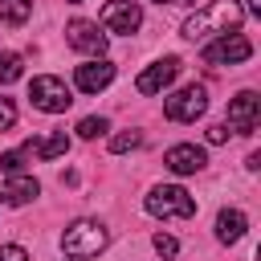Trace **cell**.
<instances>
[{
    "mask_svg": "<svg viewBox=\"0 0 261 261\" xmlns=\"http://www.w3.org/2000/svg\"><path fill=\"white\" fill-rule=\"evenodd\" d=\"M245 20V8L237 0H212L204 8H196L188 20H184V37L188 41H208V37H224V33H237Z\"/></svg>",
    "mask_w": 261,
    "mask_h": 261,
    "instance_id": "1",
    "label": "cell"
},
{
    "mask_svg": "<svg viewBox=\"0 0 261 261\" xmlns=\"http://www.w3.org/2000/svg\"><path fill=\"white\" fill-rule=\"evenodd\" d=\"M106 241H110L106 224H102V220H90V216L73 220V224L61 232V249H65V257H98V253L106 249Z\"/></svg>",
    "mask_w": 261,
    "mask_h": 261,
    "instance_id": "2",
    "label": "cell"
},
{
    "mask_svg": "<svg viewBox=\"0 0 261 261\" xmlns=\"http://www.w3.org/2000/svg\"><path fill=\"white\" fill-rule=\"evenodd\" d=\"M143 204H147V212L159 216V220H188V216H196V200H192L179 184H159V188H151Z\"/></svg>",
    "mask_w": 261,
    "mask_h": 261,
    "instance_id": "3",
    "label": "cell"
},
{
    "mask_svg": "<svg viewBox=\"0 0 261 261\" xmlns=\"http://www.w3.org/2000/svg\"><path fill=\"white\" fill-rule=\"evenodd\" d=\"M29 98H33V106H37V110H45V114H65V110L73 106V94H69V86H65L61 77H53V73H41V77H33V86H29Z\"/></svg>",
    "mask_w": 261,
    "mask_h": 261,
    "instance_id": "4",
    "label": "cell"
},
{
    "mask_svg": "<svg viewBox=\"0 0 261 261\" xmlns=\"http://www.w3.org/2000/svg\"><path fill=\"white\" fill-rule=\"evenodd\" d=\"M208 110V90L204 86H184V90H175L167 102H163V114L171 118V122H196L200 114Z\"/></svg>",
    "mask_w": 261,
    "mask_h": 261,
    "instance_id": "5",
    "label": "cell"
},
{
    "mask_svg": "<svg viewBox=\"0 0 261 261\" xmlns=\"http://www.w3.org/2000/svg\"><path fill=\"white\" fill-rule=\"evenodd\" d=\"M249 57H253V45L241 33H224V37H216V41L204 45V61L208 65H241Z\"/></svg>",
    "mask_w": 261,
    "mask_h": 261,
    "instance_id": "6",
    "label": "cell"
},
{
    "mask_svg": "<svg viewBox=\"0 0 261 261\" xmlns=\"http://www.w3.org/2000/svg\"><path fill=\"white\" fill-rule=\"evenodd\" d=\"M139 24H143V8H139L135 0H106V4H102V29H106V33L130 37Z\"/></svg>",
    "mask_w": 261,
    "mask_h": 261,
    "instance_id": "7",
    "label": "cell"
},
{
    "mask_svg": "<svg viewBox=\"0 0 261 261\" xmlns=\"http://www.w3.org/2000/svg\"><path fill=\"white\" fill-rule=\"evenodd\" d=\"M257 122H261V98L253 94V90H241L232 102H228V130H237V135H253L257 130Z\"/></svg>",
    "mask_w": 261,
    "mask_h": 261,
    "instance_id": "8",
    "label": "cell"
},
{
    "mask_svg": "<svg viewBox=\"0 0 261 261\" xmlns=\"http://www.w3.org/2000/svg\"><path fill=\"white\" fill-rule=\"evenodd\" d=\"M65 41L77 49V53H90V57H102L106 53V33L94 24V20H69L65 24Z\"/></svg>",
    "mask_w": 261,
    "mask_h": 261,
    "instance_id": "9",
    "label": "cell"
},
{
    "mask_svg": "<svg viewBox=\"0 0 261 261\" xmlns=\"http://www.w3.org/2000/svg\"><path fill=\"white\" fill-rule=\"evenodd\" d=\"M175 73H179V57H163V61H155V65H147V69L139 73L135 90H139V94H163V90L175 82Z\"/></svg>",
    "mask_w": 261,
    "mask_h": 261,
    "instance_id": "10",
    "label": "cell"
},
{
    "mask_svg": "<svg viewBox=\"0 0 261 261\" xmlns=\"http://www.w3.org/2000/svg\"><path fill=\"white\" fill-rule=\"evenodd\" d=\"M163 163H167L175 175H196V171H204L208 155H204V147H196V143H175V147L163 155Z\"/></svg>",
    "mask_w": 261,
    "mask_h": 261,
    "instance_id": "11",
    "label": "cell"
},
{
    "mask_svg": "<svg viewBox=\"0 0 261 261\" xmlns=\"http://www.w3.org/2000/svg\"><path fill=\"white\" fill-rule=\"evenodd\" d=\"M73 82H77V90H82V94H98V90H106V86L114 82V65H110V61H102V57H94V61L77 65Z\"/></svg>",
    "mask_w": 261,
    "mask_h": 261,
    "instance_id": "12",
    "label": "cell"
},
{
    "mask_svg": "<svg viewBox=\"0 0 261 261\" xmlns=\"http://www.w3.org/2000/svg\"><path fill=\"white\" fill-rule=\"evenodd\" d=\"M41 196V184L33 179V175H8L4 179V188H0V200L8 204V208H20V204H29V200H37Z\"/></svg>",
    "mask_w": 261,
    "mask_h": 261,
    "instance_id": "13",
    "label": "cell"
},
{
    "mask_svg": "<svg viewBox=\"0 0 261 261\" xmlns=\"http://www.w3.org/2000/svg\"><path fill=\"white\" fill-rule=\"evenodd\" d=\"M245 228H249V216L241 208H220L216 212V241L220 245H237L245 237Z\"/></svg>",
    "mask_w": 261,
    "mask_h": 261,
    "instance_id": "14",
    "label": "cell"
},
{
    "mask_svg": "<svg viewBox=\"0 0 261 261\" xmlns=\"http://www.w3.org/2000/svg\"><path fill=\"white\" fill-rule=\"evenodd\" d=\"M65 151H69L65 130L45 135V139H29V143H24V155H29V159H57V155H65Z\"/></svg>",
    "mask_w": 261,
    "mask_h": 261,
    "instance_id": "15",
    "label": "cell"
},
{
    "mask_svg": "<svg viewBox=\"0 0 261 261\" xmlns=\"http://www.w3.org/2000/svg\"><path fill=\"white\" fill-rule=\"evenodd\" d=\"M33 16V0H0V24H24Z\"/></svg>",
    "mask_w": 261,
    "mask_h": 261,
    "instance_id": "16",
    "label": "cell"
},
{
    "mask_svg": "<svg viewBox=\"0 0 261 261\" xmlns=\"http://www.w3.org/2000/svg\"><path fill=\"white\" fill-rule=\"evenodd\" d=\"M24 77V57L20 53H0V86Z\"/></svg>",
    "mask_w": 261,
    "mask_h": 261,
    "instance_id": "17",
    "label": "cell"
},
{
    "mask_svg": "<svg viewBox=\"0 0 261 261\" xmlns=\"http://www.w3.org/2000/svg\"><path fill=\"white\" fill-rule=\"evenodd\" d=\"M106 130H110V122H106L102 114H86V118L77 122V135H82V139H98V135H106Z\"/></svg>",
    "mask_w": 261,
    "mask_h": 261,
    "instance_id": "18",
    "label": "cell"
},
{
    "mask_svg": "<svg viewBox=\"0 0 261 261\" xmlns=\"http://www.w3.org/2000/svg\"><path fill=\"white\" fill-rule=\"evenodd\" d=\"M139 143H143V135H139V130H118V135L110 139V151H114V155H122V151H135Z\"/></svg>",
    "mask_w": 261,
    "mask_h": 261,
    "instance_id": "19",
    "label": "cell"
},
{
    "mask_svg": "<svg viewBox=\"0 0 261 261\" xmlns=\"http://www.w3.org/2000/svg\"><path fill=\"white\" fill-rule=\"evenodd\" d=\"M24 163H29L24 147H20V151H4V155H0V171H4V175H16V171H20Z\"/></svg>",
    "mask_w": 261,
    "mask_h": 261,
    "instance_id": "20",
    "label": "cell"
},
{
    "mask_svg": "<svg viewBox=\"0 0 261 261\" xmlns=\"http://www.w3.org/2000/svg\"><path fill=\"white\" fill-rule=\"evenodd\" d=\"M155 253H159V257H175V253H179V241L167 237V232H159V237H155Z\"/></svg>",
    "mask_w": 261,
    "mask_h": 261,
    "instance_id": "21",
    "label": "cell"
},
{
    "mask_svg": "<svg viewBox=\"0 0 261 261\" xmlns=\"http://www.w3.org/2000/svg\"><path fill=\"white\" fill-rule=\"evenodd\" d=\"M16 122V106H12V98H0V130H8Z\"/></svg>",
    "mask_w": 261,
    "mask_h": 261,
    "instance_id": "22",
    "label": "cell"
},
{
    "mask_svg": "<svg viewBox=\"0 0 261 261\" xmlns=\"http://www.w3.org/2000/svg\"><path fill=\"white\" fill-rule=\"evenodd\" d=\"M0 261H29V253L20 245H0Z\"/></svg>",
    "mask_w": 261,
    "mask_h": 261,
    "instance_id": "23",
    "label": "cell"
},
{
    "mask_svg": "<svg viewBox=\"0 0 261 261\" xmlns=\"http://www.w3.org/2000/svg\"><path fill=\"white\" fill-rule=\"evenodd\" d=\"M224 139H228V126H224V122H216V126H208V143H212V147H220Z\"/></svg>",
    "mask_w": 261,
    "mask_h": 261,
    "instance_id": "24",
    "label": "cell"
},
{
    "mask_svg": "<svg viewBox=\"0 0 261 261\" xmlns=\"http://www.w3.org/2000/svg\"><path fill=\"white\" fill-rule=\"evenodd\" d=\"M249 12H253V16H261V0H249Z\"/></svg>",
    "mask_w": 261,
    "mask_h": 261,
    "instance_id": "25",
    "label": "cell"
},
{
    "mask_svg": "<svg viewBox=\"0 0 261 261\" xmlns=\"http://www.w3.org/2000/svg\"><path fill=\"white\" fill-rule=\"evenodd\" d=\"M159 4H175V0H159Z\"/></svg>",
    "mask_w": 261,
    "mask_h": 261,
    "instance_id": "26",
    "label": "cell"
},
{
    "mask_svg": "<svg viewBox=\"0 0 261 261\" xmlns=\"http://www.w3.org/2000/svg\"><path fill=\"white\" fill-rule=\"evenodd\" d=\"M69 4H82V0H69Z\"/></svg>",
    "mask_w": 261,
    "mask_h": 261,
    "instance_id": "27",
    "label": "cell"
}]
</instances>
